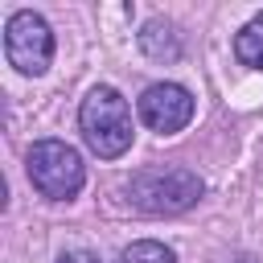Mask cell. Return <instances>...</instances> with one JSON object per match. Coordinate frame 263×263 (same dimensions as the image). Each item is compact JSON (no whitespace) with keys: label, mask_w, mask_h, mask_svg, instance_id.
<instances>
[{"label":"cell","mask_w":263,"mask_h":263,"mask_svg":"<svg viewBox=\"0 0 263 263\" xmlns=\"http://www.w3.org/2000/svg\"><path fill=\"white\" fill-rule=\"evenodd\" d=\"M140 49L156 62H177L181 58V33L168 21H148L140 29Z\"/></svg>","instance_id":"cell-6"},{"label":"cell","mask_w":263,"mask_h":263,"mask_svg":"<svg viewBox=\"0 0 263 263\" xmlns=\"http://www.w3.org/2000/svg\"><path fill=\"white\" fill-rule=\"evenodd\" d=\"M140 119L152 132L173 136V132H181L193 119V95L185 86H177V82H152L140 95Z\"/></svg>","instance_id":"cell-5"},{"label":"cell","mask_w":263,"mask_h":263,"mask_svg":"<svg viewBox=\"0 0 263 263\" xmlns=\"http://www.w3.org/2000/svg\"><path fill=\"white\" fill-rule=\"evenodd\" d=\"M82 156L62 144V140H37L29 148V181L37 185V193L53 197V201H66L82 189Z\"/></svg>","instance_id":"cell-3"},{"label":"cell","mask_w":263,"mask_h":263,"mask_svg":"<svg viewBox=\"0 0 263 263\" xmlns=\"http://www.w3.org/2000/svg\"><path fill=\"white\" fill-rule=\"evenodd\" d=\"M78 123H82L90 152H99L103 160H115L132 148V111H127V99L115 86H95L82 99Z\"/></svg>","instance_id":"cell-1"},{"label":"cell","mask_w":263,"mask_h":263,"mask_svg":"<svg viewBox=\"0 0 263 263\" xmlns=\"http://www.w3.org/2000/svg\"><path fill=\"white\" fill-rule=\"evenodd\" d=\"M127 197L144 214H181L197 205L201 177L189 168H144L127 181Z\"/></svg>","instance_id":"cell-2"},{"label":"cell","mask_w":263,"mask_h":263,"mask_svg":"<svg viewBox=\"0 0 263 263\" xmlns=\"http://www.w3.org/2000/svg\"><path fill=\"white\" fill-rule=\"evenodd\" d=\"M4 53H8V66H16L21 74H45L53 58V33L45 16L12 12L4 25Z\"/></svg>","instance_id":"cell-4"},{"label":"cell","mask_w":263,"mask_h":263,"mask_svg":"<svg viewBox=\"0 0 263 263\" xmlns=\"http://www.w3.org/2000/svg\"><path fill=\"white\" fill-rule=\"evenodd\" d=\"M234 53H238V62H242V66L263 70V12H259L251 25H242V29H238V37H234Z\"/></svg>","instance_id":"cell-7"},{"label":"cell","mask_w":263,"mask_h":263,"mask_svg":"<svg viewBox=\"0 0 263 263\" xmlns=\"http://www.w3.org/2000/svg\"><path fill=\"white\" fill-rule=\"evenodd\" d=\"M234 263H255V259H251V255H238V259H234Z\"/></svg>","instance_id":"cell-10"},{"label":"cell","mask_w":263,"mask_h":263,"mask_svg":"<svg viewBox=\"0 0 263 263\" xmlns=\"http://www.w3.org/2000/svg\"><path fill=\"white\" fill-rule=\"evenodd\" d=\"M58 263H99V259H95L90 251H66V255H62Z\"/></svg>","instance_id":"cell-9"},{"label":"cell","mask_w":263,"mask_h":263,"mask_svg":"<svg viewBox=\"0 0 263 263\" xmlns=\"http://www.w3.org/2000/svg\"><path fill=\"white\" fill-rule=\"evenodd\" d=\"M119 263H177V255H173L164 242L140 238V242H132V247L119 255Z\"/></svg>","instance_id":"cell-8"}]
</instances>
